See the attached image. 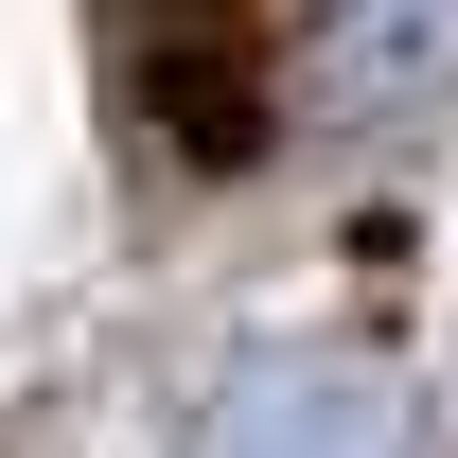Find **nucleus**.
Masks as SVG:
<instances>
[{"label":"nucleus","mask_w":458,"mask_h":458,"mask_svg":"<svg viewBox=\"0 0 458 458\" xmlns=\"http://www.w3.org/2000/svg\"><path fill=\"white\" fill-rule=\"evenodd\" d=\"M283 71H300V123H441L458 106V0H335Z\"/></svg>","instance_id":"obj_1"},{"label":"nucleus","mask_w":458,"mask_h":458,"mask_svg":"<svg viewBox=\"0 0 458 458\" xmlns=\"http://www.w3.org/2000/svg\"><path fill=\"white\" fill-rule=\"evenodd\" d=\"M194 458H405V388L352 370V352H283V370H247L212 405Z\"/></svg>","instance_id":"obj_2"}]
</instances>
